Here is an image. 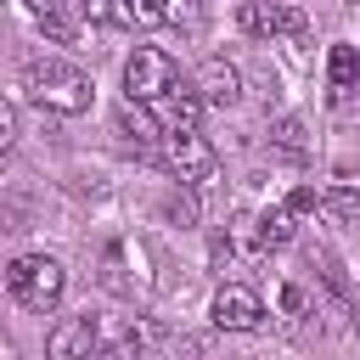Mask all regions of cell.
Here are the masks:
<instances>
[{
  "label": "cell",
  "instance_id": "cell-24",
  "mask_svg": "<svg viewBox=\"0 0 360 360\" xmlns=\"http://www.w3.org/2000/svg\"><path fill=\"white\" fill-rule=\"evenodd\" d=\"M208 259H214L219 270L231 264V231H214V242H208Z\"/></svg>",
  "mask_w": 360,
  "mask_h": 360
},
{
  "label": "cell",
  "instance_id": "cell-25",
  "mask_svg": "<svg viewBox=\"0 0 360 360\" xmlns=\"http://www.w3.org/2000/svg\"><path fill=\"white\" fill-rule=\"evenodd\" d=\"M28 11H34V17H45V11H56V0H28Z\"/></svg>",
  "mask_w": 360,
  "mask_h": 360
},
{
  "label": "cell",
  "instance_id": "cell-4",
  "mask_svg": "<svg viewBox=\"0 0 360 360\" xmlns=\"http://www.w3.org/2000/svg\"><path fill=\"white\" fill-rule=\"evenodd\" d=\"M158 152H163V169H169L180 186H197V180L214 174V146H208L197 129H169Z\"/></svg>",
  "mask_w": 360,
  "mask_h": 360
},
{
  "label": "cell",
  "instance_id": "cell-17",
  "mask_svg": "<svg viewBox=\"0 0 360 360\" xmlns=\"http://www.w3.org/2000/svg\"><path fill=\"white\" fill-rule=\"evenodd\" d=\"M96 360H141V332H118V338H107Z\"/></svg>",
  "mask_w": 360,
  "mask_h": 360
},
{
  "label": "cell",
  "instance_id": "cell-2",
  "mask_svg": "<svg viewBox=\"0 0 360 360\" xmlns=\"http://www.w3.org/2000/svg\"><path fill=\"white\" fill-rule=\"evenodd\" d=\"M6 287H11V298H17L22 309L51 315V309L62 304V292H68V270H62L51 253H22V259H11Z\"/></svg>",
  "mask_w": 360,
  "mask_h": 360
},
{
  "label": "cell",
  "instance_id": "cell-9",
  "mask_svg": "<svg viewBox=\"0 0 360 360\" xmlns=\"http://www.w3.org/2000/svg\"><path fill=\"white\" fill-rule=\"evenodd\" d=\"M191 84H197V96H202L208 107H236V101H242V73H236L225 56H208Z\"/></svg>",
  "mask_w": 360,
  "mask_h": 360
},
{
  "label": "cell",
  "instance_id": "cell-5",
  "mask_svg": "<svg viewBox=\"0 0 360 360\" xmlns=\"http://www.w3.org/2000/svg\"><path fill=\"white\" fill-rule=\"evenodd\" d=\"M174 84H180L174 62H169L163 51H152V45H141V51L124 62V90H129V101H158V96H169Z\"/></svg>",
  "mask_w": 360,
  "mask_h": 360
},
{
  "label": "cell",
  "instance_id": "cell-14",
  "mask_svg": "<svg viewBox=\"0 0 360 360\" xmlns=\"http://www.w3.org/2000/svg\"><path fill=\"white\" fill-rule=\"evenodd\" d=\"M270 141H276V152H287V158H304V152H309L298 118H276V124H270Z\"/></svg>",
  "mask_w": 360,
  "mask_h": 360
},
{
  "label": "cell",
  "instance_id": "cell-7",
  "mask_svg": "<svg viewBox=\"0 0 360 360\" xmlns=\"http://www.w3.org/2000/svg\"><path fill=\"white\" fill-rule=\"evenodd\" d=\"M259 321H264V304H259V292L248 281H225L214 292V326L219 332H253Z\"/></svg>",
  "mask_w": 360,
  "mask_h": 360
},
{
  "label": "cell",
  "instance_id": "cell-20",
  "mask_svg": "<svg viewBox=\"0 0 360 360\" xmlns=\"http://www.w3.org/2000/svg\"><path fill=\"white\" fill-rule=\"evenodd\" d=\"M276 304H281V315H287V321H298V315H304V309H309V292H304V287H298V281H287V287H281V298H276Z\"/></svg>",
  "mask_w": 360,
  "mask_h": 360
},
{
  "label": "cell",
  "instance_id": "cell-23",
  "mask_svg": "<svg viewBox=\"0 0 360 360\" xmlns=\"http://www.w3.org/2000/svg\"><path fill=\"white\" fill-rule=\"evenodd\" d=\"M287 208H292V214H315V208H321V197H315V186H292V197H287Z\"/></svg>",
  "mask_w": 360,
  "mask_h": 360
},
{
  "label": "cell",
  "instance_id": "cell-6",
  "mask_svg": "<svg viewBox=\"0 0 360 360\" xmlns=\"http://www.w3.org/2000/svg\"><path fill=\"white\" fill-rule=\"evenodd\" d=\"M236 22H242V34H253V39H276V34L304 39V34H309L304 11H298V6H287V0H242Z\"/></svg>",
  "mask_w": 360,
  "mask_h": 360
},
{
  "label": "cell",
  "instance_id": "cell-12",
  "mask_svg": "<svg viewBox=\"0 0 360 360\" xmlns=\"http://www.w3.org/2000/svg\"><path fill=\"white\" fill-rule=\"evenodd\" d=\"M202 96H197V84H174L169 90V124L174 129H197V118H202Z\"/></svg>",
  "mask_w": 360,
  "mask_h": 360
},
{
  "label": "cell",
  "instance_id": "cell-15",
  "mask_svg": "<svg viewBox=\"0 0 360 360\" xmlns=\"http://www.w3.org/2000/svg\"><path fill=\"white\" fill-rule=\"evenodd\" d=\"M118 22L124 28H158L163 22V6L158 0H118Z\"/></svg>",
  "mask_w": 360,
  "mask_h": 360
},
{
  "label": "cell",
  "instance_id": "cell-16",
  "mask_svg": "<svg viewBox=\"0 0 360 360\" xmlns=\"http://www.w3.org/2000/svg\"><path fill=\"white\" fill-rule=\"evenodd\" d=\"M163 214H169L174 225H197V197H191V186H186V191H169V197H163Z\"/></svg>",
  "mask_w": 360,
  "mask_h": 360
},
{
  "label": "cell",
  "instance_id": "cell-18",
  "mask_svg": "<svg viewBox=\"0 0 360 360\" xmlns=\"http://www.w3.org/2000/svg\"><path fill=\"white\" fill-rule=\"evenodd\" d=\"M163 6V22H174V28H197V17H202V0H158Z\"/></svg>",
  "mask_w": 360,
  "mask_h": 360
},
{
  "label": "cell",
  "instance_id": "cell-19",
  "mask_svg": "<svg viewBox=\"0 0 360 360\" xmlns=\"http://www.w3.org/2000/svg\"><path fill=\"white\" fill-rule=\"evenodd\" d=\"M326 208H332L338 219H349V225H360V191H349V186H338V191L326 197Z\"/></svg>",
  "mask_w": 360,
  "mask_h": 360
},
{
  "label": "cell",
  "instance_id": "cell-3",
  "mask_svg": "<svg viewBox=\"0 0 360 360\" xmlns=\"http://www.w3.org/2000/svg\"><path fill=\"white\" fill-rule=\"evenodd\" d=\"M101 287H107L112 298L141 304V298L152 292V253H146V242H135V236L107 242V248H101Z\"/></svg>",
  "mask_w": 360,
  "mask_h": 360
},
{
  "label": "cell",
  "instance_id": "cell-21",
  "mask_svg": "<svg viewBox=\"0 0 360 360\" xmlns=\"http://www.w3.org/2000/svg\"><path fill=\"white\" fill-rule=\"evenodd\" d=\"M84 22H118V0H79Z\"/></svg>",
  "mask_w": 360,
  "mask_h": 360
},
{
  "label": "cell",
  "instance_id": "cell-11",
  "mask_svg": "<svg viewBox=\"0 0 360 360\" xmlns=\"http://www.w3.org/2000/svg\"><path fill=\"white\" fill-rule=\"evenodd\" d=\"M326 84H332V96H354L360 90V51L354 45H332L326 51Z\"/></svg>",
  "mask_w": 360,
  "mask_h": 360
},
{
  "label": "cell",
  "instance_id": "cell-13",
  "mask_svg": "<svg viewBox=\"0 0 360 360\" xmlns=\"http://www.w3.org/2000/svg\"><path fill=\"white\" fill-rule=\"evenodd\" d=\"M292 219H298V214H292L287 202L264 208V214H259V248H287V242H292Z\"/></svg>",
  "mask_w": 360,
  "mask_h": 360
},
{
  "label": "cell",
  "instance_id": "cell-10",
  "mask_svg": "<svg viewBox=\"0 0 360 360\" xmlns=\"http://www.w3.org/2000/svg\"><path fill=\"white\" fill-rule=\"evenodd\" d=\"M118 135L129 141V146H163V124H158V112L146 107V101H129L124 96V107H118Z\"/></svg>",
  "mask_w": 360,
  "mask_h": 360
},
{
  "label": "cell",
  "instance_id": "cell-22",
  "mask_svg": "<svg viewBox=\"0 0 360 360\" xmlns=\"http://www.w3.org/2000/svg\"><path fill=\"white\" fill-rule=\"evenodd\" d=\"M39 28H45V39H56V45H73V22H68V17L45 11V17H39Z\"/></svg>",
  "mask_w": 360,
  "mask_h": 360
},
{
  "label": "cell",
  "instance_id": "cell-8",
  "mask_svg": "<svg viewBox=\"0 0 360 360\" xmlns=\"http://www.w3.org/2000/svg\"><path fill=\"white\" fill-rule=\"evenodd\" d=\"M45 354H51V360H96V354H101L96 321H90V315H62V321L51 326V338H45Z\"/></svg>",
  "mask_w": 360,
  "mask_h": 360
},
{
  "label": "cell",
  "instance_id": "cell-1",
  "mask_svg": "<svg viewBox=\"0 0 360 360\" xmlns=\"http://www.w3.org/2000/svg\"><path fill=\"white\" fill-rule=\"evenodd\" d=\"M22 90L39 101V107H51V112H90V101H96V90H90V79L79 73V68H68V62H56V56H39V62H28L22 68Z\"/></svg>",
  "mask_w": 360,
  "mask_h": 360
}]
</instances>
